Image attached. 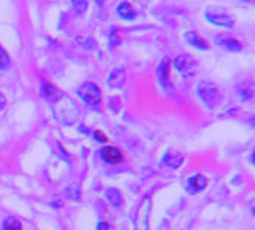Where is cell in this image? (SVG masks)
Masks as SVG:
<instances>
[{
	"mask_svg": "<svg viewBox=\"0 0 255 230\" xmlns=\"http://www.w3.org/2000/svg\"><path fill=\"white\" fill-rule=\"evenodd\" d=\"M198 96L210 108L215 107L219 102V99H221V93H219L218 86L210 83V81H201L198 84Z\"/></svg>",
	"mask_w": 255,
	"mask_h": 230,
	"instance_id": "cell-1",
	"label": "cell"
},
{
	"mask_svg": "<svg viewBox=\"0 0 255 230\" xmlns=\"http://www.w3.org/2000/svg\"><path fill=\"white\" fill-rule=\"evenodd\" d=\"M78 96L81 98L83 102H86L92 107H98L101 104V90L93 83L83 84L78 90Z\"/></svg>",
	"mask_w": 255,
	"mask_h": 230,
	"instance_id": "cell-2",
	"label": "cell"
},
{
	"mask_svg": "<svg viewBox=\"0 0 255 230\" xmlns=\"http://www.w3.org/2000/svg\"><path fill=\"white\" fill-rule=\"evenodd\" d=\"M174 66H176V69H177L182 75L188 77V75H192V74L195 72L197 62H195L191 56H188V54H182V56L176 57V60H174Z\"/></svg>",
	"mask_w": 255,
	"mask_h": 230,
	"instance_id": "cell-3",
	"label": "cell"
},
{
	"mask_svg": "<svg viewBox=\"0 0 255 230\" xmlns=\"http://www.w3.org/2000/svg\"><path fill=\"white\" fill-rule=\"evenodd\" d=\"M206 18H207L212 24H216V26H221V27L231 29V27L234 26L233 18H231L228 14L221 12V11H207V12H206Z\"/></svg>",
	"mask_w": 255,
	"mask_h": 230,
	"instance_id": "cell-4",
	"label": "cell"
},
{
	"mask_svg": "<svg viewBox=\"0 0 255 230\" xmlns=\"http://www.w3.org/2000/svg\"><path fill=\"white\" fill-rule=\"evenodd\" d=\"M101 157H102V160H104L105 163H108V164H117V163H120V161L123 160L122 152H120L117 148H114V146H107V148H104V149L101 151Z\"/></svg>",
	"mask_w": 255,
	"mask_h": 230,
	"instance_id": "cell-5",
	"label": "cell"
},
{
	"mask_svg": "<svg viewBox=\"0 0 255 230\" xmlns=\"http://www.w3.org/2000/svg\"><path fill=\"white\" fill-rule=\"evenodd\" d=\"M149 206V199L143 200L141 206L138 208L137 214H135V226H137V230H147V212L149 209L144 212V209Z\"/></svg>",
	"mask_w": 255,
	"mask_h": 230,
	"instance_id": "cell-6",
	"label": "cell"
},
{
	"mask_svg": "<svg viewBox=\"0 0 255 230\" xmlns=\"http://www.w3.org/2000/svg\"><path fill=\"white\" fill-rule=\"evenodd\" d=\"M185 39H186L188 44H191L195 48H200V50H207L209 48L207 41L203 36H200L197 32H186L185 33Z\"/></svg>",
	"mask_w": 255,
	"mask_h": 230,
	"instance_id": "cell-7",
	"label": "cell"
},
{
	"mask_svg": "<svg viewBox=\"0 0 255 230\" xmlns=\"http://www.w3.org/2000/svg\"><path fill=\"white\" fill-rule=\"evenodd\" d=\"M207 187V179L203 175H194L188 181V190L189 193H200Z\"/></svg>",
	"mask_w": 255,
	"mask_h": 230,
	"instance_id": "cell-8",
	"label": "cell"
},
{
	"mask_svg": "<svg viewBox=\"0 0 255 230\" xmlns=\"http://www.w3.org/2000/svg\"><path fill=\"white\" fill-rule=\"evenodd\" d=\"M107 83H108L110 87H114V89L122 87L123 83H125V71L120 69V68L113 69L111 74L108 75V81H107Z\"/></svg>",
	"mask_w": 255,
	"mask_h": 230,
	"instance_id": "cell-9",
	"label": "cell"
},
{
	"mask_svg": "<svg viewBox=\"0 0 255 230\" xmlns=\"http://www.w3.org/2000/svg\"><path fill=\"white\" fill-rule=\"evenodd\" d=\"M117 14L123 18V20H134L135 18V11L132 8L131 3L128 2H122L117 6Z\"/></svg>",
	"mask_w": 255,
	"mask_h": 230,
	"instance_id": "cell-10",
	"label": "cell"
},
{
	"mask_svg": "<svg viewBox=\"0 0 255 230\" xmlns=\"http://www.w3.org/2000/svg\"><path fill=\"white\" fill-rule=\"evenodd\" d=\"M158 77H159V81L164 87L168 86V78H170V62L168 59H164L158 68Z\"/></svg>",
	"mask_w": 255,
	"mask_h": 230,
	"instance_id": "cell-11",
	"label": "cell"
},
{
	"mask_svg": "<svg viewBox=\"0 0 255 230\" xmlns=\"http://www.w3.org/2000/svg\"><path fill=\"white\" fill-rule=\"evenodd\" d=\"M42 93H44V96H45L48 101H51V102H56V101H59V99L62 98V93H60L53 84H50V83H45V84H44Z\"/></svg>",
	"mask_w": 255,
	"mask_h": 230,
	"instance_id": "cell-12",
	"label": "cell"
},
{
	"mask_svg": "<svg viewBox=\"0 0 255 230\" xmlns=\"http://www.w3.org/2000/svg\"><path fill=\"white\" fill-rule=\"evenodd\" d=\"M105 197H107V200L111 203V205H114V206H120L122 205V194L119 193V190H116V188H108L107 191H105Z\"/></svg>",
	"mask_w": 255,
	"mask_h": 230,
	"instance_id": "cell-13",
	"label": "cell"
},
{
	"mask_svg": "<svg viewBox=\"0 0 255 230\" xmlns=\"http://www.w3.org/2000/svg\"><path fill=\"white\" fill-rule=\"evenodd\" d=\"M221 44H222L225 48L231 50V51H240V50H242V44H240L237 39H234V38H224V39L221 41Z\"/></svg>",
	"mask_w": 255,
	"mask_h": 230,
	"instance_id": "cell-14",
	"label": "cell"
},
{
	"mask_svg": "<svg viewBox=\"0 0 255 230\" xmlns=\"http://www.w3.org/2000/svg\"><path fill=\"white\" fill-rule=\"evenodd\" d=\"M165 164H168V167H173V169H177L182 163H183V157L180 155H173V154H168L165 157Z\"/></svg>",
	"mask_w": 255,
	"mask_h": 230,
	"instance_id": "cell-15",
	"label": "cell"
},
{
	"mask_svg": "<svg viewBox=\"0 0 255 230\" xmlns=\"http://www.w3.org/2000/svg\"><path fill=\"white\" fill-rule=\"evenodd\" d=\"M65 194H66V197H68V199H71V200H78V199H80V190H78V185H75V184L69 185V187L65 190Z\"/></svg>",
	"mask_w": 255,
	"mask_h": 230,
	"instance_id": "cell-16",
	"label": "cell"
},
{
	"mask_svg": "<svg viewBox=\"0 0 255 230\" xmlns=\"http://www.w3.org/2000/svg\"><path fill=\"white\" fill-rule=\"evenodd\" d=\"M3 230H21V224L15 218H6L3 223Z\"/></svg>",
	"mask_w": 255,
	"mask_h": 230,
	"instance_id": "cell-17",
	"label": "cell"
},
{
	"mask_svg": "<svg viewBox=\"0 0 255 230\" xmlns=\"http://www.w3.org/2000/svg\"><path fill=\"white\" fill-rule=\"evenodd\" d=\"M72 5L77 14H84L87 9V2L86 0H72Z\"/></svg>",
	"mask_w": 255,
	"mask_h": 230,
	"instance_id": "cell-18",
	"label": "cell"
},
{
	"mask_svg": "<svg viewBox=\"0 0 255 230\" xmlns=\"http://www.w3.org/2000/svg\"><path fill=\"white\" fill-rule=\"evenodd\" d=\"M8 66H9V56L2 47H0V71L6 69Z\"/></svg>",
	"mask_w": 255,
	"mask_h": 230,
	"instance_id": "cell-19",
	"label": "cell"
},
{
	"mask_svg": "<svg viewBox=\"0 0 255 230\" xmlns=\"http://www.w3.org/2000/svg\"><path fill=\"white\" fill-rule=\"evenodd\" d=\"M120 41H122V38L119 36V32H117V29L114 27V29H113V32H111V38H110V44H111V47H117V45L120 44Z\"/></svg>",
	"mask_w": 255,
	"mask_h": 230,
	"instance_id": "cell-20",
	"label": "cell"
},
{
	"mask_svg": "<svg viewBox=\"0 0 255 230\" xmlns=\"http://www.w3.org/2000/svg\"><path fill=\"white\" fill-rule=\"evenodd\" d=\"M96 230H108V224L102 221V223H99V224H98Z\"/></svg>",
	"mask_w": 255,
	"mask_h": 230,
	"instance_id": "cell-21",
	"label": "cell"
},
{
	"mask_svg": "<svg viewBox=\"0 0 255 230\" xmlns=\"http://www.w3.org/2000/svg\"><path fill=\"white\" fill-rule=\"evenodd\" d=\"M5 102H6V99H5V96L0 93V111H2V108L5 107Z\"/></svg>",
	"mask_w": 255,
	"mask_h": 230,
	"instance_id": "cell-22",
	"label": "cell"
},
{
	"mask_svg": "<svg viewBox=\"0 0 255 230\" xmlns=\"http://www.w3.org/2000/svg\"><path fill=\"white\" fill-rule=\"evenodd\" d=\"M95 136H96V139H99V140H102V142H105V136H104L102 133H99V131H98V133H96Z\"/></svg>",
	"mask_w": 255,
	"mask_h": 230,
	"instance_id": "cell-23",
	"label": "cell"
},
{
	"mask_svg": "<svg viewBox=\"0 0 255 230\" xmlns=\"http://www.w3.org/2000/svg\"><path fill=\"white\" fill-rule=\"evenodd\" d=\"M95 3H98V5L101 6V5H104V3H105V0H95Z\"/></svg>",
	"mask_w": 255,
	"mask_h": 230,
	"instance_id": "cell-24",
	"label": "cell"
},
{
	"mask_svg": "<svg viewBox=\"0 0 255 230\" xmlns=\"http://www.w3.org/2000/svg\"><path fill=\"white\" fill-rule=\"evenodd\" d=\"M254 163H255V154H254Z\"/></svg>",
	"mask_w": 255,
	"mask_h": 230,
	"instance_id": "cell-25",
	"label": "cell"
},
{
	"mask_svg": "<svg viewBox=\"0 0 255 230\" xmlns=\"http://www.w3.org/2000/svg\"><path fill=\"white\" fill-rule=\"evenodd\" d=\"M254 214H255V208H254Z\"/></svg>",
	"mask_w": 255,
	"mask_h": 230,
	"instance_id": "cell-26",
	"label": "cell"
}]
</instances>
